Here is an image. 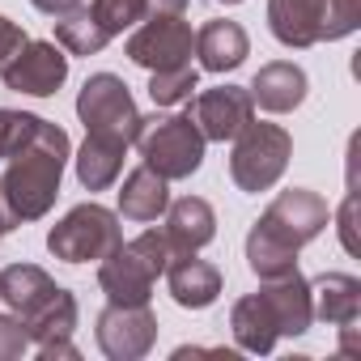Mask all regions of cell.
Returning a JSON list of instances; mask_svg holds the SVG:
<instances>
[{"label": "cell", "instance_id": "cell-34", "mask_svg": "<svg viewBox=\"0 0 361 361\" xmlns=\"http://www.w3.org/2000/svg\"><path fill=\"white\" fill-rule=\"evenodd\" d=\"M149 9H153V13H183L188 0H149Z\"/></svg>", "mask_w": 361, "mask_h": 361}, {"label": "cell", "instance_id": "cell-16", "mask_svg": "<svg viewBox=\"0 0 361 361\" xmlns=\"http://www.w3.org/2000/svg\"><path fill=\"white\" fill-rule=\"evenodd\" d=\"M56 293H60V285L43 268H35V264H9V268H0V302H9V310L18 319L39 314Z\"/></svg>", "mask_w": 361, "mask_h": 361}, {"label": "cell", "instance_id": "cell-9", "mask_svg": "<svg viewBox=\"0 0 361 361\" xmlns=\"http://www.w3.org/2000/svg\"><path fill=\"white\" fill-rule=\"evenodd\" d=\"M128 60L157 73V68H178V64H192L196 51V35L183 22V13H153V22H145L132 39H128Z\"/></svg>", "mask_w": 361, "mask_h": 361}, {"label": "cell", "instance_id": "cell-28", "mask_svg": "<svg viewBox=\"0 0 361 361\" xmlns=\"http://www.w3.org/2000/svg\"><path fill=\"white\" fill-rule=\"evenodd\" d=\"M30 348V336H26V323L18 314H0V361H13Z\"/></svg>", "mask_w": 361, "mask_h": 361}, {"label": "cell", "instance_id": "cell-36", "mask_svg": "<svg viewBox=\"0 0 361 361\" xmlns=\"http://www.w3.org/2000/svg\"><path fill=\"white\" fill-rule=\"evenodd\" d=\"M221 5H243V0H221Z\"/></svg>", "mask_w": 361, "mask_h": 361}, {"label": "cell", "instance_id": "cell-31", "mask_svg": "<svg viewBox=\"0 0 361 361\" xmlns=\"http://www.w3.org/2000/svg\"><path fill=\"white\" fill-rule=\"evenodd\" d=\"M340 353L344 357H361V319L340 323Z\"/></svg>", "mask_w": 361, "mask_h": 361}, {"label": "cell", "instance_id": "cell-4", "mask_svg": "<svg viewBox=\"0 0 361 361\" xmlns=\"http://www.w3.org/2000/svg\"><path fill=\"white\" fill-rule=\"evenodd\" d=\"M170 255H174L170 251V238L157 234V230H145L132 243H119L111 255L98 259V285H102L106 302H119V306L149 302L157 276L170 264Z\"/></svg>", "mask_w": 361, "mask_h": 361}, {"label": "cell", "instance_id": "cell-22", "mask_svg": "<svg viewBox=\"0 0 361 361\" xmlns=\"http://www.w3.org/2000/svg\"><path fill=\"white\" fill-rule=\"evenodd\" d=\"M22 323H26L30 344H39V348L60 344V340H73V331H77V298H73L68 289H60L39 314H30V319H22Z\"/></svg>", "mask_w": 361, "mask_h": 361}, {"label": "cell", "instance_id": "cell-2", "mask_svg": "<svg viewBox=\"0 0 361 361\" xmlns=\"http://www.w3.org/2000/svg\"><path fill=\"white\" fill-rule=\"evenodd\" d=\"M68 132L60 123L39 119V132L9 157V170L0 178V192H5V204L13 213V221H39L51 213L56 196H60V174L68 166Z\"/></svg>", "mask_w": 361, "mask_h": 361}, {"label": "cell", "instance_id": "cell-17", "mask_svg": "<svg viewBox=\"0 0 361 361\" xmlns=\"http://www.w3.org/2000/svg\"><path fill=\"white\" fill-rule=\"evenodd\" d=\"M247 94H251V102H259L264 111L285 115V111L302 106V98H306V73H302L298 64H289V60H272V64H264V68L255 73V81H251Z\"/></svg>", "mask_w": 361, "mask_h": 361}, {"label": "cell", "instance_id": "cell-1", "mask_svg": "<svg viewBox=\"0 0 361 361\" xmlns=\"http://www.w3.org/2000/svg\"><path fill=\"white\" fill-rule=\"evenodd\" d=\"M327 217L331 213H327V200L319 192H306V188L281 192L268 204V213L247 234V264H251V272L259 281L293 272L298 268V251L327 230Z\"/></svg>", "mask_w": 361, "mask_h": 361}, {"label": "cell", "instance_id": "cell-33", "mask_svg": "<svg viewBox=\"0 0 361 361\" xmlns=\"http://www.w3.org/2000/svg\"><path fill=\"white\" fill-rule=\"evenodd\" d=\"M39 357H43V361H56V357H64V361H77L81 353H77V344H73V340H60V344H47V348H39Z\"/></svg>", "mask_w": 361, "mask_h": 361}, {"label": "cell", "instance_id": "cell-25", "mask_svg": "<svg viewBox=\"0 0 361 361\" xmlns=\"http://www.w3.org/2000/svg\"><path fill=\"white\" fill-rule=\"evenodd\" d=\"M90 13H94V22L115 39V35H123V30H132L136 22L149 18V0H94Z\"/></svg>", "mask_w": 361, "mask_h": 361}, {"label": "cell", "instance_id": "cell-10", "mask_svg": "<svg viewBox=\"0 0 361 361\" xmlns=\"http://www.w3.org/2000/svg\"><path fill=\"white\" fill-rule=\"evenodd\" d=\"M0 81L13 94H30V98H51L64 81H68V56L60 43L47 39H26V47L18 56H9V64L0 68Z\"/></svg>", "mask_w": 361, "mask_h": 361}, {"label": "cell", "instance_id": "cell-6", "mask_svg": "<svg viewBox=\"0 0 361 361\" xmlns=\"http://www.w3.org/2000/svg\"><path fill=\"white\" fill-rule=\"evenodd\" d=\"M289 157H293V140H289V132L276 128V123H255V119H251V123L234 136L230 178H234L243 192L259 196V192H268L276 178L285 174Z\"/></svg>", "mask_w": 361, "mask_h": 361}, {"label": "cell", "instance_id": "cell-30", "mask_svg": "<svg viewBox=\"0 0 361 361\" xmlns=\"http://www.w3.org/2000/svg\"><path fill=\"white\" fill-rule=\"evenodd\" d=\"M26 47V30L18 26V22H9L5 13H0V68L9 64V56H18Z\"/></svg>", "mask_w": 361, "mask_h": 361}, {"label": "cell", "instance_id": "cell-35", "mask_svg": "<svg viewBox=\"0 0 361 361\" xmlns=\"http://www.w3.org/2000/svg\"><path fill=\"white\" fill-rule=\"evenodd\" d=\"M13 226H18V221H13V213H9V204H5V192H0V238H5Z\"/></svg>", "mask_w": 361, "mask_h": 361}, {"label": "cell", "instance_id": "cell-19", "mask_svg": "<svg viewBox=\"0 0 361 361\" xmlns=\"http://www.w3.org/2000/svg\"><path fill=\"white\" fill-rule=\"evenodd\" d=\"M310 310L314 319L340 327L348 319H361V281L348 272H323L310 281Z\"/></svg>", "mask_w": 361, "mask_h": 361}, {"label": "cell", "instance_id": "cell-29", "mask_svg": "<svg viewBox=\"0 0 361 361\" xmlns=\"http://www.w3.org/2000/svg\"><path fill=\"white\" fill-rule=\"evenodd\" d=\"M340 247L348 251V255H357L361 251V238H357V192H348L344 196V204H340Z\"/></svg>", "mask_w": 361, "mask_h": 361}, {"label": "cell", "instance_id": "cell-21", "mask_svg": "<svg viewBox=\"0 0 361 361\" xmlns=\"http://www.w3.org/2000/svg\"><path fill=\"white\" fill-rule=\"evenodd\" d=\"M123 153H128V145L90 132L85 145H81V153H77V178H81V188L85 192H106L119 178V170H123Z\"/></svg>", "mask_w": 361, "mask_h": 361}, {"label": "cell", "instance_id": "cell-11", "mask_svg": "<svg viewBox=\"0 0 361 361\" xmlns=\"http://www.w3.org/2000/svg\"><path fill=\"white\" fill-rule=\"evenodd\" d=\"M98 348L111 357V361H136L153 348L157 340V319L149 310V302L140 306H119L111 302L102 314H98Z\"/></svg>", "mask_w": 361, "mask_h": 361}, {"label": "cell", "instance_id": "cell-23", "mask_svg": "<svg viewBox=\"0 0 361 361\" xmlns=\"http://www.w3.org/2000/svg\"><path fill=\"white\" fill-rule=\"evenodd\" d=\"M56 43H60L68 56H98V51L111 43V35L94 22L90 9H73V13H60V22H56Z\"/></svg>", "mask_w": 361, "mask_h": 361}, {"label": "cell", "instance_id": "cell-12", "mask_svg": "<svg viewBox=\"0 0 361 361\" xmlns=\"http://www.w3.org/2000/svg\"><path fill=\"white\" fill-rule=\"evenodd\" d=\"M204 140H234L251 119H255V102L243 85H217V90H204L196 102H192V115H188Z\"/></svg>", "mask_w": 361, "mask_h": 361}, {"label": "cell", "instance_id": "cell-7", "mask_svg": "<svg viewBox=\"0 0 361 361\" xmlns=\"http://www.w3.org/2000/svg\"><path fill=\"white\" fill-rule=\"evenodd\" d=\"M123 243V230H119V217L102 204H77L64 213V221L51 226L47 234V251L64 264H90V259H102L111 255L115 247Z\"/></svg>", "mask_w": 361, "mask_h": 361}, {"label": "cell", "instance_id": "cell-32", "mask_svg": "<svg viewBox=\"0 0 361 361\" xmlns=\"http://www.w3.org/2000/svg\"><path fill=\"white\" fill-rule=\"evenodd\" d=\"M30 5H35L39 13H47V18H60V13L81 9V0H30Z\"/></svg>", "mask_w": 361, "mask_h": 361}, {"label": "cell", "instance_id": "cell-26", "mask_svg": "<svg viewBox=\"0 0 361 361\" xmlns=\"http://www.w3.org/2000/svg\"><path fill=\"white\" fill-rule=\"evenodd\" d=\"M39 132V115H26V111H9L0 106V161H9L30 136Z\"/></svg>", "mask_w": 361, "mask_h": 361}, {"label": "cell", "instance_id": "cell-20", "mask_svg": "<svg viewBox=\"0 0 361 361\" xmlns=\"http://www.w3.org/2000/svg\"><path fill=\"white\" fill-rule=\"evenodd\" d=\"M170 204V192H166V178L149 166H136L123 188H119V213L128 221H157Z\"/></svg>", "mask_w": 361, "mask_h": 361}, {"label": "cell", "instance_id": "cell-14", "mask_svg": "<svg viewBox=\"0 0 361 361\" xmlns=\"http://www.w3.org/2000/svg\"><path fill=\"white\" fill-rule=\"evenodd\" d=\"M323 5L327 0H268V26L276 43L293 51L323 43Z\"/></svg>", "mask_w": 361, "mask_h": 361}, {"label": "cell", "instance_id": "cell-24", "mask_svg": "<svg viewBox=\"0 0 361 361\" xmlns=\"http://www.w3.org/2000/svg\"><path fill=\"white\" fill-rule=\"evenodd\" d=\"M196 85H200V77H196L192 64L157 68V73L149 77V98H153L157 106H174V102H188V98L196 94Z\"/></svg>", "mask_w": 361, "mask_h": 361}, {"label": "cell", "instance_id": "cell-13", "mask_svg": "<svg viewBox=\"0 0 361 361\" xmlns=\"http://www.w3.org/2000/svg\"><path fill=\"white\" fill-rule=\"evenodd\" d=\"M166 281H170V298L183 306V310H209L221 298V272L209 259H196V251L170 255Z\"/></svg>", "mask_w": 361, "mask_h": 361}, {"label": "cell", "instance_id": "cell-18", "mask_svg": "<svg viewBox=\"0 0 361 361\" xmlns=\"http://www.w3.org/2000/svg\"><path fill=\"white\" fill-rule=\"evenodd\" d=\"M196 56H200V64L209 73H230V68H238L251 56V39H247V30L238 22L213 18L196 35Z\"/></svg>", "mask_w": 361, "mask_h": 361}, {"label": "cell", "instance_id": "cell-27", "mask_svg": "<svg viewBox=\"0 0 361 361\" xmlns=\"http://www.w3.org/2000/svg\"><path fill=\"white\" fill-rule=\"evenodd\" d=\"M361 26V0H327L323 5V39L336 43Z\"/></svg>", "mask_w": 361, "mask_h": 361}, {"label": "cell", "instance_id": "cell-5", "mask_svg": "<svg viewBox=\"0 0 361 361\" xmlns=\"http://www.w3.org/2000/svg\"><path fill=\"white\" fill-rule=\"evenodd\" d=\"M149 170H157L166 183L170 178H192L204 161V136L188 115H140V132L132 140Z\"/></svg>", "mask_w": 361, "mask_h": 361}, {"label": "cell", "instance_id": "cell-3", "mask_svg": "<svg viewBox=\"0 0 361 361\" xmlns=\"http://www.w3.org/2000/svg\"><path fill=\"white\" fill-rule=\"evenodd\" d=\"M310 323H314L310 281H302L298 268L285 276H268L259 293L238 298L230 310L234 340L247 353H272V344L281 336H302V331H310Z\"/></svg>", "mask_w": 361, "mask_h": 361}, {"label": "cell", "instance_id": "cell-15", "mask_svg": "<svg viewBox=\"0 0 361 361\" xmlns=\"http://www.w3.org/2000/svg\"><path fill=\"white\" fill-rule=\"evenodd\" d=\"M166 238H170V251L174 255H188V251H200L217 238V213L209 200L200 196H183L166 204Z\"/></svg>", "mask_w": 361, "mask_h": 361}, {"label": "cell", "instance_id": "cell-8", "mask_svg": "<svg viewBox=\"0 0 361 361\" xmlns=\"http://www.w3.org/2000/svg\"><path fill=\"white\" fill-rule=\"evenodd\" d=\"M77 115L85 123V132L94 136H111L119 145H132L140 132V111L132 102V90L123 85V77L115 73H94L81 94H77Z\"/></svg>", "mask_w": 361, "mask_h": 361}]
</instances>
